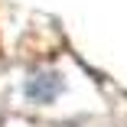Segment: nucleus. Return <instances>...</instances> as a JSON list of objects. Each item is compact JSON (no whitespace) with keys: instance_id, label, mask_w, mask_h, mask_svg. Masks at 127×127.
Wrapping results in <instances>:
<instances>
[{"instance_id":"1","label":"nucleus","mask_w":127,"mask_h":127,"mask_svg":"<svg viewBox=\"0 0 127 127\" xmlns=\"http://www.w3.org/2000/svg\"><path fill=\"white\" fill-rule=\"evenodd\" d=\"M59 91H62V78L56 72H36L33 78L26 82V95L33 101H52Z\"/></svg>"}]
</instances>
